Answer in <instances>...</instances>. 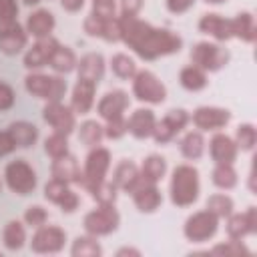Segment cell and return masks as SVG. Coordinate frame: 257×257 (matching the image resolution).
Here are the masks:
<instances>
[{"instance_id":"db71d44e","label":"cell","mask_w":257,"mask_h":257,"mask_svg":"<svg viewBox=\"0 0 257 257\" xmlns=\"http://www.w3.org/2000/svg\"><path fill=\"white\" fill-rule=\"evenodd\" d=\"M60 6L66 12H78L84 6V0H60Z\"/></svg>"},{"instance_id":"5bb4252c","label":"cell","mask_w":257,"mask_h":257,"mask_svg":"<svg viewBox=\"0 0 257 257\" xmlns=\"http://www.w3.org/2000/svg\"><path fill=\"white\" fill-rule=\"evenodd\" d=\"M28 46V32L18 22H0V52L6 56H16Z\"/></svg>"},{"instance_id":"7bdbcfd3","label":"cell","mask_w":257,"mask_h":257,"mask_svg":"<svg viewBox=\"0 0 257 257\" xmlns=\"http://www.w3.org/2000/svg\"><path fill=\"white\" fill-rule=\"evenodd\" d=\"M44 153H46L50 159H58V157L68 155V139H66V135L52 131V133L44 139Z\"/></svg>"},{"instance_id":"8fae6325","label":"cell","mask_w":257,"mask_h":257,"mask_svg":"<svg viewBox=\"0 0 257 257\" xmlns=\"http://www.w3.org/2000/svg\"><path fill=\"white\" fill-rule=\"evenodd\" d=\"M191 120V114L185 110V108H171L165 112V116L159 120L157 118V124H155V133H153V139L157 145H167L171 143Z\"/></svg>"},{"instance_id":"83f0119b","label":"cell","mask_w":257,"mask_h":257,"mask_svg":"<svg viewBox=\"0 0 257 257\" xmlns=\"http://www.w3.org/2000/svg\"><path fill=\"white\" fill-rule=\"evenodd\" d=\"M104 66H106V62L100 52H86L76 62V74H78V78L100 82V78L104 76Z\"/></svg>"},{"instance_id":"1f68e13d","label":"cell","mask_w":257,"mask_h":257,"mask_svg":"<svg viewBox=\"0 0 257 257\" xmlns=\"http://www.w3.org/2000/svg\"><path fill=\"white\" fill-rule=\"evenodd\" d=\"M76 62H78V58H76L74 50L70 46H64L58 42V46L54 48V52L48 60V66L58 74H68V72L76 70Z\"/></svg>"},{"instance_id":"f35d334b","label":"cell","mask_w":257,"mask_h":257,"mask_svg":"<svg viewBox=\"0 0 257 257\" xmlns=\"http://www.w3.org/2000/svg\"><path fill=\"white\" fill-rule=\"evenodd\" d=\"M70 255L72 257H100L102 255V247L96 241V237L92 235H78L72 245H70Z\"/></svg>"},{"instance_id":"d6a6232c","label":"cell","mask_w":257,"mask_h":257,"mask_svg":"<svg viewBox=\"0 0 257 257\" xmlns=\"http://www.w3.org/2000/svg\"><path fill=\"white\" fill-rule=\"evenodd\" d=\"M205 137L203 131H189L183 135V139L179 141V151L187 161H197L203 157L205 153Z\"/></svg>"},{"instance_id":"6da1fadb","label":"cell","mask_w":257,"mask_h":257,"mask_svg":"<svg viewBox=\"0 0 257 257\" xmlns=\"http://www.w3.org/2000/svg\"><path fill=\"white\" fill-rule=\"evenodd\" d=\"M120 42H124L139 58L157 60L161 56L177 54L183 48V38L163 26H153L139 16H118Z\"/></svg>"},{"instance_id":"8d00e7d4","label":"cell","mask_w":257,"mask_h":257,"mask_svg":"<svg viewBox=\"0 0 257 257\" xmlns=\"http://www.w3.org/2000/svg\"><path fill=\"white\" fill-rule=\"evenodd\" d=\"M207 255H215V257H251V249L243 243V239H229V241L217 243L211 249H207Z\"/></svg>"},{"instance_id":"c3c4849f","label":"cell","mask_w":257,"mask_h":257,"mask_svg":"<svg viewBox=\"0 0 257 257\" xmlns=\"http://www.w3.org/2000/svg\"><path fill=\"white\" fill-rule=\"evenodd\" d=\"M16 102V92L14 88L6 82V80H0V112H6L14 106Z\"/></svg>"},{"instance_id":"ba28073f","label":"cell","mask_w":257,"mask_h":257,"mask_svg":"<svg viewBox=\"0 0 257 257\" xmlns=\"http://www.w3.org/2000/svg\"><path fill=\"white\" fill-rule=\"evenodd\" d=\"M217 231H219V217L213 215L209 209L191 213L183 225V235L191 243H205V241L213 239L217 235Z\"/></svg>"},{"instance_id":"ffe728a7","label":"cell","mask_w":257,"mask_h":257,"mask_svg":"<svg viewBox=\"0 0 257 257\" xmlns=\"http://www.w3.org/2000/svg\"><path fill=\"white\" fill-rule=\"evenodd\" d=\"M96 86L98 82L94 80H86V78H78L72 86V94H70V108L76 114H88L94 106V94H96Z\"/></svg>"},{"instance_id":"d6986e66","label":"cell","mask_w":257,"mask_h":257,"mask_svg":"<svg viewBox=\"0 0 257 257\" xmlns=\"http://www.w3.org/2000/svg\"><path fill=\"white\" fill-rule=\"evenodd\" d=\"M58 46V40L54 36H46V38H38L30 48L24 50V66L28 70H38L42 66H48V60L54 52V48Z\"/></svg>"},{"instance_id":"2e32d148","label":"cell","mask_w":257,"mask_h":257,"mask_svg":"<svg viewBox=\"0 0 257 257\" xmlns=\"http://www.w3.org/2000/svg\"><path fill=\"white\" fill-rule=\"evenodd\" d=\"M191 120L193 124L199 128V131H221L229 124L231 120V112L223 106H199L193 110L191 114Z\"/></svg>"},{"instance_id":"bcb514c9","label":"cell","mask_w":257,"mask_h":257,"mask_svg":"<svg viewBox=\"0 0 257 257\" xmlns=\"http://www.w3.org/2000/svg\"><path fill=\"white\" fill-rule=\"evenodd\" d=\"M124 135H126V116H118V118L106 120V124H104V139L116 141V139H120Z\"/></svg>"},{"instance_id":"816d5d0a","label":"cell","mask_w":257,"mask_h":257,"mask_svg":"<svg viewBox=\"0 0 257 257\" xmlns=\"http://www.w3.org/2000/svg\"><path fill=\"white\" fill-rule=\"evenodd\" d=\"M195 4V0H165V6L171 14H185L187 10H191Z\"/></svg>"},{"instance_id":"f907efd6","label":"cell","mask_w":257,"mask_h":257,"mask_svg":"<svg viewBox=\"0 0 257 257\" xmlns=\"http://www.w3.org/2000/svg\"><path fill=\"white\" fill-rule=\"evenodd\" d=\"M18 20V2L16 0H0V22Z\"/></svg>"},{"instance_id":"9c48e42d","label":"cell","mask_w":257,"mask_h":257,"mask_svg":"<svg viewBox=\"0 0 257 257\" xmlns=\"http://www.w3.org/2000/svg\"><path fill=\"white\" fill-rule=\"evenodd\" d=\"M133 80V96L147 104H163L167 100V86L151 70H137Z\"/></svg>"},{"instance_id":"4dcf8cb0","label":"cell","mask_w":257,"mask_h":257,"mask_svg":"<svg viewBox=\"0 0 257 257\" xmlns=\"http://www.w3.org/2000/svg\"><path fill=\"white\" fill-rule=\"evenodd\" d=\"M8 133L12 135L18 149H30L38 141V126L28 120H12L8 124Z\"/></svg>"},{"instance_id":"8992f818","label":"cell","mask_w":257,"mask_h":257,"mask_svg":"<svg viewBox=\"0 0 257 257\" xmlns=\"http://www.w3.org/2000/svg\"><path fill=\"white\" fill-rule=\"evenodd\" d=\"M191 62L195 66H199L205 72H217L223 66L229 64V50L217 42H209V40H201L191 48Z\"/></svg>"},{"instance_id":"60d3db41","label":"cell","mask_w":257,"mask_h":257,"mask_svg":"<svg viewBox=\"0 0 257 257\" xmlns=\"http://www.w3.org/2000/svg\"><path fill=\"white\" fill-rule=\"evenodd\" d=\"M84 191H86V193L92 197V201H96L98 205L114 203V201H116V195H118V189H116L110 181H102V183L88 185V187H84Z\"/></svg>"},{"instance_id":"d590c367","label":"cell","mask_w":257,"mask_h":257,"mask_svg":"<svg viewBox=\"0 0 257 257\" xmlns=\"http://www.w3.org/2000/svg\"><path fill=\"white\" fill-rule=\"evenodd\" d=\"M2 243L8 251H18L26 245V229L22 221L10 219L2 229Z\"/></svg>"},{"instance_id":"f546056e","label":"cell","mask_w":257,"mask_h":257,"mask_svg":"<svg viewBox=\"0 0 257 257\" xmlns=\"http://www.w3.org/2000/svg\"><path fill=\"white\" fill-rule=\"evenodd\" d=\"M231 20V34L233 38H239L247 44L255 42V36H257V26H255V16L249 12V10H241L237 12Z\"/></svg>"},{"instance_id":"74e56055","label":"cell","mask_w":257,"mask_h":257,"mask_svg":"<svg viewBox=\"0 0 257 257\" xmlns=\"http://www.w3.org/2000/svg\"><path fill=\"white\" fill-rule=\"evenodd\" d=\"M102 139H104V126H102L98 120L88 118V120L80 122V126H78V141H80L84 147L92 149V147L100 145Z\"/></svg>"},{"instance_id":"7a4b0ae2","label":"cell","mask_w":257,"mask_h":257,"mask_svg":"<svg viewBox=\"0 0 257 257\" xmlns=\"http://www.w3.org/2000/svg\"><path fill=\"white\" fill-rule=\"evenodd\" d=\"M201 193V179L199 171L193 165H177L171 173L169 183V199L175 207H191Z\"/></svg>"},{"instance_id":"d4e9b609","label":"cell","mask_w":257,"mask_h":257,"mask_svg":"<svg viewBox=\"0 0 257 257\" xmlns=\"http://www.w3.org/2000/svg\"><path fill=\"white\" fill-rule=\"evenodd\" d=\"M209 155L215 163H231L233 165L237 161L239 149H237L235 139H231L225 133H215L209 141Z\"/></svg>"},{"instance_id":"30bf717a","label":"cell","mask_w":257,"mask_h":257,"mask_svg":"<svg viewBox=\"0 0 257 257\" xmlns=\"http://www.w3.org/2000/svg\"><path fill=\"white\" fill-rule=\"evenodd\" d=\"M66 245V231L58 225H40L36 227L32 239H30V249L38 255H48V253H60Z\"/></svg>"},{"instance_id":"7402d4cb","label":"cell","mask_w":257,"mask_h":257,"mask_svg":"<svg viewBox=\"0 0 257 257\" xmlns=\"http://www.w3.org/2000/svg\"><path fill=\"white\" fill-rule=\"evenodd\" d=\"M54 26H56V18L48 8H38V10L30 12L26 16V22H24V28H26L28 36H32L36 40L52 36Z\"/></svg>"},{"instance_id":"44dd1931","label":"cell","mask_w":257,"mask_h":257,"mask_svg":"<svg viewBox=\"0 0 257 257\" xmlns=\"http://www.w3.org/2000/svg\"><path fill=\"white\" fill-rule=\"evenodd\" d=\"M155 124H157V116L151 108H137L126 118V133L137 141H145L153 137Z\"/></svg>"},{"instance_id":"f5cc1de1","label":"cell","mask_w":257,"mask_h":257,"mask_svg":"<svg viewBox=\"0 0 257 257\" xmlns=\"http://www.w3.org/2000/svg\"><path fill=\"white\" fill-rule=\"evenodd\" d=\"M16 149H18V147H16L12 135L8 133V128H6V131H0V157H6V155H10V153H14Z\"/></svg>"},{"instance_id":"52a82bcc","label":"cell","mask_w":257,"mask_h":257,"mask_svg":"<svg viewBox=\"0 0 257 257\" xmlns=\"http://www.w3.org/2000/svg\"><path fill=\"white\" fill-rule=\"evenodd\" d=\"M112 165V155L106 147L96 145L92 147L86 157H84V165H82V179H80V187H88L94 183H102L106 181V175L110 171Z\"/></svg>"},{"instance_id":"7dc6e473","label":"cell","mask_w":257,"mask_h":257,"mask_svg":"<svg viewBox=\"0 0 257 257\" xmlns=\"http://www.w3.org/2000/svg\"><path fill=\"white\" fill-rule=\"evenodd\" d=\"M116 0H92V10L90 14L100 16V18H114L116 14Z\"/></svg>"},{"instance_id":"603a6c76","label":"cell","mask_w":257,"mask_h":257,"mask_svg":"<svg viewBox=\"0 0 257 257\" xmlns=\"http://www.w3.org/2000/svg\"><path fill=\"white\" fill-rule=\"evenodd\" d=\"M199 30L211 38H215L217 42H225L229 38H233L231 34V20L225 18L223 14L217 12H205L199 18Z\"/></svg>"},{"instance_id":"11a10c76","label":"cell","mask_w":257,"mask_h":257,"mask_svg":"<svg viewBox=\"0 0 257 257\" xmlns=\"http://www.w3.org/2000/svg\"><path fill=\"white\" fill-rule=\"evenodd\" d=\"M116 257H141V249L124 245V247H120V249L116 251Z\"/></svg>"},{"instance_id":"7c38bea8","label":"cell","mask_w":257,"mask_h":257,"mask_svg":"<svg viewBox=\"0 0 257 257\" xmlns=\"http://www.w3.org/2000/svg\"><path fill=\"white\" fill-rule=\"evenodd\" d=\"M42 118L46 124L52 126V131L70 135L76 128V112L70 108V104H64L62 100H50L42 108Z\"/></svg>"},{"instance_id":"277c9868","label":"cell","mask_w":257,"mask_h":257,"mask_svg":"<svg viewBox=\"0 0 257 257\" xmlns=\"http://www.w3.org/2000/svg\"><path fill=\"white\" fill-rule=\"evenodd\" d=\"M4 183L14 195L26 197L34 193L38 185V177L26 159H14L4 167Z\"/></svg>"},{"instance_id":"ee69618b","label":"cell","mask_w":257,"mask_h":257,"mask_svg":"<svg viewBox=\"0 0 257 257\" xmlns=\"http://www.w3.org/2000/svg\"><path fill=\"white\" fill-rule=\"evenodd\" d=\"M235 143H237V149H241V151H247V153L253 151L255 143H257V128H255V124L241 122L235 128Z\"/></svg>"},{"instance_id":"e0dca14e","label":"cell","mask_w":257,"mask_h":257,"mask_svg":"<svg viewBox=\"0 0 257 257\" xmlns=\"http://www.w3.org/2000/svg\"><path fill=\"white\" fill-rule=\"evenodd\" d=\"M128 104H131L128 92H124L122 88H112L100 96V100L96 102V112L106 122V120L124 116V110L128 108Z\"/></svg>"},{"instance_id":"3957f363","label":"cell","mask_w":257,"mask_h":257,"mask_svg":"<svg viewBox=\"0 0 257 257\" xmlns=\"http://www.w3.org/2000/svg\"><path fill=\"white\" fill-rule=\"evenodd\" d=\"M24 88L44 100V102H50V100H62V96L66 94L68 86H66V80L58 74H44V72H28L24 76Z\"/></svg>"},{"instance_id":"ab89813d","label":"cell","mask_w":257,"mask_h":257,"mask_svg":"<svg viewBox=\"0 0 257 257\" xmlns=\"http://www.w3.org/2000/svg\"><path fill=\"white\" fill-rule=\"evenodd\" d=\"M108 64H110L112 74H114L116 78H120V80H131V78L137 74V70H139L135 58H131V56L124 54V52H116V54H112Z\"/></svg>"},{"instance_id":"4fadbf2b","label":"cell","mask_w":257,"mask_h":257,"mask_svg":"<svg viewBox=\"0 0 257 257\" xmlns=\"http://www.w3.org/2000/svg\"><path fill=\"white\" fill-rule=\"evenodd\" d=\"M44 199L56 207H60L62 213H74L80 207V197L76 191H72L68 187V183L60 181V179H50L44 185Z\"/></svg>"},{"instance_id":"e575fe53","label":"cell","mask_w":257,"mask_h":257,"mask_svg":"<svg viewBox=\"0 0 257 257\" xmlns=\"http://www.w3.org/2000/svg\"><path fill=\"white\" fill-rule=\"evenodd\" d=\"M211 181L217 189L221 191H231L237 187L239 183V175L235 171V167L231 163H215L213 171H211Z\"/></svg>"},{"instance_id":"cb8c5ba5","label":"cell","mask_w":257,"mask_h":257,"mask_svg":"<svg viewBox=\"0 0 257 257\" xmlns=\"http://www.w3.org/2000/svg\"><path fill=\"white\" fill-rule=\"evenodd\" d=\"M131 197H133L137 211H141V213H155L163 203V195H161L159 187L151 185V183H143V181L131 191Z\"/></svg>"},{"instance_id":"5b68a950","label":"cell","mask_w":257,"mask_h":257,"mask_svg":"<svg viewBox=\"0 0 257 257\" xmlns=\"http://www.w3.org/2000/svg\"><path fill=\"white\" fill-rule=\"evenodd\" d=\"M118 225H120V215L114 209V203H104V205L96 203V207L90 209L82 219L84 231L92 237L110 235L118 229Z\"/></svg>"},{"instance_id":"836d02e7","label":"cell","mask_w":257,"mask_h":257,"mask_svg":"<svg viewBox=\"0 0 257 257\" xmlns=\"http://www.w3.org/2000/svg\"><path fill=\"white\" fill-rule=\"evenodd\" d=\"M179 82H181V86H183L185 90H189V92H199V90H203V88L209 84V78H207V72L201 70L199 66L187 64V66H183L181 72H179Z\"/></svg>"},{"instance_id":"ac0fdd59","label":"cell","mask_w":257,"mask_h":257,"mask_svg":"<svg viewBox=\"0 0 257 257\" xmlns=\"http://www.w3.org/2000/svg\"><path fill=\"white\" fill-rule=\"evenodd\" d=\"M229 239H245L257 233V209L251 205L243 213H231L225 225Z\"/></svg>"},{"instance_id":"681fc988","label":"cell","mask_w":257,"mask_h":257,"mask_svg":"<svg viewBox=\"0 0 257 257\" xmlns=\"http://www.w3.org/2000/svg\"><path fill=\"white\" fill-rule=\"evenodd\" d=\"M118 16H139L145 0H118Z\"/></svg>"},{"instance_id":"9f6ffc18","label":"cell","mask_w":257,"mask_h":257,"mask_svg":"<svg viewBox=\"0 0 257 257\" xmlns=\"http://www.w3.org/2000/svg\"><path fill=\"white\" fill-rule=\"evenodd\" d=\"M249 191H255V171H253V167L249 171Z\"/></svg>"},{"instance_id":"f1b7e54d","label":"cell","mask_w":257,"mask_h":257,"mask_svg":"<svg viewBox=\"0 0 257 257\" xmlns=\"http://www.w3.org/2000/svg\"><path fill=\"white\" fill-rule=\"evenodd\" d=\"M139 173H141V181L143 183L157 185L167 175V159L163 155H159V153H151V155H147L143 159V163L139 167Z\"/></svg>"},{"instance_id":"680465c9","label":"cell","mask_w":257,"mask_h":257,"mask_svg":"<svg viewBox=\"0 0 257 257\" xmlns=\"http://www.w3.org/2000/svg\"><path fill=\"white\" fill-rule=\"evenodd\" d=\"M207 4H223V2H227V0H205Z\"/></svg>"},{"instance_id":"91938a15","label":"cell","mask_w":257,"mask_h":257,"mask_svg":"<svg viewBox=\"0 0 257 257\" xmlns=\"http://www.w3.org/2000/svg\"><path fill=\"white\" fill-rule=\"evenodd\" d=\"M0 191H2V179H0Z\"/></svg>"},{"instance_id":"f6af8a7d","label":"cell","mask_w":257,"mask_h":257,"mask_svg":"<svg viewBox=\"0 0 257 257\" xmlns=\"http://www.w3.org/2000/svg\"><path fill=\"white\" fill-rule=\"evenodd\" d=\"M24 223L28 225V227H40V225H44L46 221H48V211L42 207V205H30V207H26V211H24Z\"/></svg>"},{"instance_id":"b9f144b4","label":"cell","mask_w":257,"mask_h":257,"mask_svg":"<svg viewBox=\"0 0 257 257\" xmlns=\"http://www.w3.org/2000/svg\"><path fill=\"white\" fill-rule=\"evenodd\" d=\"M207 209L213 215H217L219 219H227L233 213L235 203L227 193H213V195L207 197Z\"/></svg>"},{"instance_id":"6f0895ef","label":"cell","mask_w":257,"mask_h":257,"mask_svg":"<svg viewBox=\"0 0 257 257\" xmlns=\"http://www.w3.org/2000/svg\"><path fill=\"white\" fill-rule=\"evenodd\" d=\"M22 2H24L26 6H36V4L40 2V0H22Z\"/></svg>"},{"instance_id":"484cf974","label":"cell","mask_w":257,"mask_h":257,"mask_svg":"<svg viewBox=\"0 0 257 257\" xmlns=\"http://www.w3.org/2000/svg\"><path fill=\"white\" fill-rule=\"evenodd\" d=\"M110 183L122 191V193H131L139 183H141V173H139V167L128 161V159H120L116 163V167L112 169V179Z\"/></svg>"},{"instance_id":"9a60e30c","label":"cell","mask_w":257,"mask_h":257,"mask_svg":"<svg viewBox=\"0 0 257 257\" xmlns=\"http://www.w3.org/2000/svg\"><path fill=\"white\" fill-rule=\"evenodd\" d=\"M82 28L92 38H100L104 42H120V20H118V16L100 18V16L88 14L82 22Z\"/></svg>"},{"instance_id":"4316f807","label":"cell","mask_w":257,"mask_h":257,"mask_svg":"<svg viewBox=\"0 0 257 257\" xmlns=\"http://www.w3.org/2000/svg\"><path fill=\"white\" fill-rule=\"evenodd\" d=\"M50 175L54 179H60L64 183H76L80 185V179H82V169L76 161V157H72L70 153L64 155V157H58V159H52V165H50Z\"/></svg>"}]
</instances>
